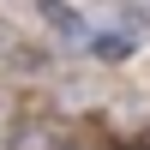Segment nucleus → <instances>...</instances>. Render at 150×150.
<instances>
[{"instance_id": "obj_2", "label": "nucleus", "mask_w": 150, "mask_h": 150, "mask_svg": "<svg viewBox=\"0 0 150 150\" xmlns=\"http://www.w3.org/2000/svg\"><path fill=\"white\" fill-rule=\"evenodd\" d=\"M138 48H144V36H138V30H126V24L102 18V24H96V36L84 42V54H78V60H90V66H132V60H138Z\"/></svg>"}, {"instance_id": "obj_3", "label": "nucleus", "mask_w": 150, "mask_h": 150, "mask_svg": "<svg viewBox=\"0 0 150 150\" xmlns=\"http://www.w3.org/2000/svg\"><path fill=\"white\" fill-rule=\"evenodd\" d=\"M102 18L126 24V30H138L144 42H150V0H108V6H102Z\"/></svg>"}, {"instance_id": "obj_1", "label": "nucleus", "mask_w": 150, "mask_h": 150, "mask_svg": "<svg viewBox=\"0 0 150 150\" xmlns=\"http://www.w3.org/2000/svg\"><path fill=\"white\" fill-rule=\"evenodd\" d=\"M30 18L48 30V42H54L60 54H84V42L96 36V18L78 0H30Z\"/></svg>"}, {"instance_id": "obj_4", "label": "nucleus", "mask_w": 150, "mask_h": 150, "mask_svg": "<svg viewBox=\"0 0 150 150\" xmlns=\"http://www.w3.org/2000/svg\"><path fill=\"white\" fill-rule=\"evenodd\" d=\"M108 150H150V138H120V144H108Z\"/></svg>"}]
</instances>
